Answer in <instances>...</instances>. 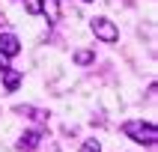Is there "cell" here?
Here are the masks:
<instances>
[{
	"label": "cell",
	"instance_id": "6da1fadb",
	"mask_svg": "<svg viewBox=\"0 0 158 152\" xmlns=\"http://www.w3.org/2000/svg\"><path fill=\"white\" fill-rule=\"evenodd\" d=\"M123 134H128V137L137 140V143H146V146H152V143L158 140V128L152 122H140V119H128V122H123Z\"/></svg>",
	"mask_w": 158,
	"mask_h": 152
},
{
	"label": "cell",
	"instance_id": "7a4b0ae2",
	"mask_svg": "<svg viewBox=\"0 0 158 152\" xmlns=\"http://www.w3.org/2000/svg\"><path fill=\"white\" fill-rule=\"evenodd\" d=\"M93 33L102 39V42H116L119 39V30H116V24L114 21H107V18H93Z\"/></svg>",
	"mask_w": 158,
	"mask_h": 152
},
{
	"label": "cell",
	"instance_id": "3957f363",
	"mask_svg": "<svg viewBox=\"0 0 158 152\" xmlns=\"http://www.w3.org/2000/svg\"><path fill=\"white\" fill-rule=\"evenodd\" d=\"M21 54V42L12 33H0V57H15Z\"/></svg>",
	"mask_w": 158,
	"mask_h": 152
},
{
	"label": "cell",
	"instance_id": "277c9868",
	"mask_svg": "<svg viewBox=\"0 0 158 152\" xmlns=\"http://www.w3.org/2000/svg\"><path fill=\"white\" fill-rule=\"evenodd\" d=\"M39 143H42V131H27V134H21V140H18V149L33 152V149H39Z\"/></svg>",
	"mask_w": 158,
	"mask_h": 152
},
{
	"label": "cell",
	"instance_id": "5b68a950",
	"mask_svg": "<svg viewBox=\"0 0 158 152\" xmlns=\"http://www.w3.org/2000/svg\"><path fill=\"white\" fill-rule=\"evenodd\" d=\"M0 75H3V87H6V92H15L18 84H21V72H15V69H3Z\"/></svg>",
	"mask_w": 158,
	"mask_h": 152
},
{
	"label": "cell",
	"instance_id": "8992f818",
	"mask_svg": "<svg viewBox=\"0 0 158 152\" xmlns=\"http://www.w3.org/2000/svg\"><path fill=\"white\" fill-rule=\"evenodd\" d=\"M42 9L48 15V21H60V3L57 0H42Z\"/></svg>",
	"mask_w": 158,
	"mask_h": 152
},
{
	"label": "cell",
	"instance_id": "52a82bcc",
	"mask_svg": "<svg viewBox=\"0 0 158 152\" xmlns=\"http://www.w3.org/2000/svg\"><path fill=\"white\" fill-rule=\"evenodd\" d=\"M93 60H96V51H93V48H81V51H75V63H78V66H89Z\"/></svg>",
	"mask_w": 158,
	"mask_h": 152
},
{
	"label": "cell",
	"instance_id": "ba28073f",
	"mask_svg": "<svg viewBox=\"0 0 158 152\" xmlns=\"http://www.w3.org/2000/svg\"><path fill=\"white\" fill-rule=\"evenodd\" d=\"M81 152H102V146H98V140H84Z\"/></svg>",
	"mask_w": 158,
	"mask_h": 152
},
{
	"label": "cell",
	"instance_id": "9c48e42d",
	"mask_svg": "<svg viewBox=\"0 0 158 152\" xmlns=\"http://www.w3.org/2000/svg\"><path fill=\"white\" fill-rule=\"evenodd\" d=\"M27 12L30 15H39L42 12V0H27Z\"/></svg>",
	"mask_w": 158,
	"mask_h": 152
},
{
	"label": "cell",
	"instance_id": "30bf717a",
	"mask_svg": "<svg viewBox=\"0 0 158 152\" xmlns=\"http://www.w3.org/2000/svg\"><path fill=\"white\" fill-rule=\"evenodd\" d=\"M3 69H9V63H6V57H0V72Z\"/></svg>",
	"mask_w": 158,
	"mask_h": 152
},
{
	"label": "cell",
	"instance_id": "8fae6325",
	"mask_svg": "<svg viewBox=\"0 0 158 152\" xmlns=\"http://www.w3.org/2000/svg\"><path fill=\"white\" fill-rule=\"evenodd\" d=\"M84 3H93V0H84Z\"/></svg>",
	"mask_w": 158,
	"mask_h": 152
}]
</instances>
